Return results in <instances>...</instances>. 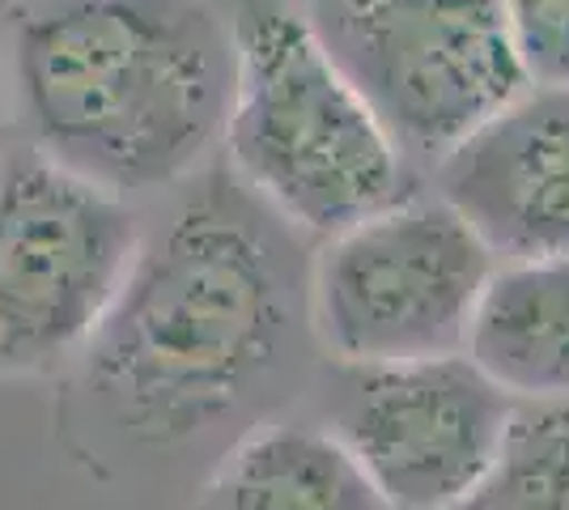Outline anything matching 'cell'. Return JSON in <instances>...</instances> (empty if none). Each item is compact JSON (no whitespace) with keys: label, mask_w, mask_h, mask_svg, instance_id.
Wrapping results in <instances>:
<instances>
[{"label":"cell","mask_w":569,"mask_h":510,"mask_svg":"<svg viewBox=\"0 0 569 510\" xmlns=\"http://www.w3.org/2000/svg\"><path fill=\"white\" fill-rule=\"evenodd\" d=\"M226 13L234 94L221 158L277 218L323 243L426 188L319 48L302 4L226 0Z\"/></svg>","instance_id":"3"},{"label":"cell","mask_w":569,"mask_h":510,"mask_svg":"<svg viewBox=\"0 0 569 510\" xmlns=\"http://www.w3.org/2000/svg\"><path fill=\"white\" fill-rule=\"evenodd\" d=\"M293 4H307V0H293Z\"/></svg>","instance_id":"14"},{"label":"cell","mask_w":569,"mask_h":510,"mask_svg":"<svg viewBox=\"0 0 569 510\" xmlns=\"http://www.w3.org/2000/svg\"><path fill=\"white\" fill-rule=\"evenodd\" d=\"M191 510H391L345 442L307 404L226 447L200 477Z\"/></svg>","instance_id":"9"},{"label":"cell","mask_w":569,"mask_h":510,"mask_svg":"<svg viewBox=\"0 0 569 510\" xmlns=\"http://www.w3.org/2000/svg\"><path fill=\"white\" fill-rule=\"evenodd\" d=\"M302 13L421 179L531 90L510 0H307Z\"/></svg>","instance_id":"4"},{"label":"cell","mask_w":569,"mask_h":510,"mask_svg":"<svg viewBox=\"0 0 569 510\" xmlns=\"http://www.w3.org/2000/svg\"><path fill=\"white\" fill-rule=\"evenodd\" d=\"M144 239L137 204L43 153L0 162V383L64 379L94 340Z\"/></svg>","instance_id":"6"},{"label":"cell","mask_w":569,"mask_h":510,"mask_svg":"<svg viewBox=\"0 0 569 510\" xmlns=\"http://www.w3.org/2000/svg\"><path fill=\"white\" fill-rule=\"evenodd\" d=\"M463 358L515 404H569V256L493 268Z\"/></svg>","instance_id":"10"},{"label":"cell","mask_w":569,"mask_h":510,"mask_svg":"<svg viewBox=\"0 0 569 510\" xmlns=\"http://www.w3.org/2000/svg\"><path fill=\"white\" fill-rule=\"evenodd\" d=\"M498 260L447 200L421 188L310 251V328L336 366L463 353Z\"/></svg>","instance_id":"5"},{"label":"cell","mask_w":569,"mask_h":510,"mask_svg":"<svg viewBox=\"0 0 569 510\" xmlns=\"http://www.w3.org/2000/svg\"><path fill=\"white\" fill-rule=\"evenodd\" d=\"M226 158L144 221L128 281L60 379L56 438L98 481H144L310 400V251ZM204 477V472H200Z\"/></svg>","instance_id":"1"},{"label":"cell","mask_w":569,"mask_h":510,"mask_svg":"<svg viewBox=\"0 0 569 510\" xmlns=\"http://www.w3.org/2000/svg\"><path fill=\"white\" fill-rule=\"evenodd\" d=\"M498 264L569 256V86H531L429 170Z\"/></svg>","instance_id":"8"},{"label":"cell","mask_w":569,"mask_h":510,"mask_svg":"<svg viewBox=\"0 0 569 510\" xmlns=\"http://www.w3.org/2000/svg\"><path fill=\"white\" fill-rule=\"evenodd\" d=\"M451 510H569V404H519L498 463Z\"/></svg>","instance_id":"11"},{"label":"cell","mask_w":569,"mask_h":510,"mask_svg":"<svg viewBox=\"0 0 569 510\" xmlns=\"http://www.w3.org/2000/svg\"><path fill=\"white\" fill-rule=\"evenodd\" d=\"M13 94H9V69H4V51H0V162L9 158V132H13Z\"/></svg>","instance_id":"13"},{"label":"cell","mask_w":569,"mask_h":510,"mask_svg":"<svg viewBox=\"0 0 569 510\" xmlns=\"http://www.w3.org/2000/svg\"><path fill=\"white\" fill-rule=\"evenodd\" d=\"M531 86H569V0H510Z\"/></svg>","instance_id":"12"},{"label":"cell","mask_w":569,"mask_h":510,"mask_svg":"<svg viewBox=\"0 0 569 510\" xmlns=\"http://www.w3.org/2000/svg\"><path fill=\"white\" fill-rule=\"evenodd\" d=\"M13 120L48 162L137 204L217 162L234 94L221 0H9Z\"/></svg>","instance_id":"2"},{"label":"cell","mask_w":569,"mask_h":510,"mask_svg":"<svg viewBox=\"0 0 569 510\" xmlns=\"http://www.w3.org/2000/svg\"><path fill=\"white\" fill-rule=\"evenodd\" d=\"M307 409L391 510H451L498 463L519 417V404L463 353L400 366L323 362Z\"/></svg>","instance_id":"7"}]
</instances>
